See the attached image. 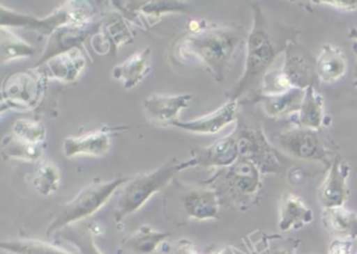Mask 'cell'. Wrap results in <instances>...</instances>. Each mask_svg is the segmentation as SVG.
Here are the masks:
<instances>
[{
    "label": "cell",
    "mask_w": 357,
    "mask_h": 254,
    "mask_svg": "<svg viewBox=\"0 0 357 254\" xmlns=\"http://www.w3.org/2000/svg\"><path fill=\"white\" fill-rule=\"evenodd\" d=\"M346 70V58L342 51L334 45H324L315 64L317 78L326 83L335 82L342 78Z\"/></svg>",
    "instance_id": "7402d4cb"
},
{
    "label": "cell",
    "mask_w": 357,
    "mask_h": 254,
    "mask_svg": "<svg viewBox=\"0 0 357 254\" xmlns=\"http://www.w3.org/2000/svg\"><path fill=\"white\" fill-rule=\"evenodd\" d=\"M252 8L254 24L246 40L245 68L239 82L227 93L229 101L238 102L245 95L256 99L265 78L287 45H281L271 36V26L260 6L254 3Z\"/></svg>",
    "instance_id": "7a4b0ae2"
},
{
    "label": "cell",
    "mask_w": 357,
    "mask_h": 254,
    "mask_svg": "<svg viewBox=\"0 0 357 254\" xmlns=\"http://www.w3.org/2000/svg\"><path fill=\"white\" fill-rule=\"evenodd\" d=\"M301 241L296 237H283L278 233L271 235V254H296Z\"/></svg>",
    "instance_id": "836d02e7"
},
{
    "label": "cell",
    "mask_w": 357,
    "mask_h": 254,
    "mask_svg": "<svg viewBox=\"0 0 357 254\" xmlns=\"http://www.w3.org/2000/svg\"><path fill=\"white\" fill-rule=\"evenodd\" d=\"M349 37L353 39L355 43H357V29H351L350 32H349Z\"/></svg>",
    "instance_id": "f35d334b"
},
{
    "label": "cell",
    "mask_w": 357,
    "mask_h": 254,
    "mask_svg": "<svg viewBox=\"0 0 357 254\" xmlns=\"http://www.w3.org/2000/svg\"><path fill=\"white\" fill-rule=\"evenodd\" d=\"M324 226L340 239L357 237V214L342 207L325 208L321 214Z\"/></svg>",
    "instance_id": "44dd1931"
},
{
    "label": "cell",
    "mask_w": 357,
    "mask_h": 254,
    "mask_svg": "<svg viewBox=\"0 0 357 254\" xmlns=\"http://www.w3.org/2000/svg\"><path fill=\"white\" fill-rule=\"evenodd\" d=\"M35 49L24 39L18 37L10 29L1 28L0 31V62L8 63L20 58L32 57Z\"/></svg>",
    "instance_id": "d4e9b609"
},
{
    "label": "cell",
    "mask_w": 357,
    "mask_h": 254,
    "mask_svg": "<svg viewBox=\"0 0 357 254\" xmlns=\"http://www.w3.org/2000/svg\"><path fill=\"white\" fill-rule=\"evenodd\" d=\"M112 137L109 131L97 130L77 137H68L63 143L66 157L79 155L102 156L109 151Z\"/></svg>",
    "instance_id": "ac0fdd59"
},
{
    "label": "cell",
    "mask_w": 357,
    "mask_h": 254,
    "mask_svg": "<svg viewBox=\"0 0 357 254\" xmlns=\"http://www.w3.org/2000/svg\"><path fill=\"white\" fill-rule=\"evenodd\" d=\"M45 79L33 72H16L6 79L3 84V104L16 109L34 107L43 95Z\"/></svg>",
    "instance_id": "30bf717a"
},
{
    "label": "cell",
    "mask_w": 357,
    "mask_h": 254,
    "mask_svg": "<svg viewBox=\"0 0 357 254\" xmlns=\"http://www.w3.org/2000/svg\"><path fill=\"white\" fill-rule=\"evenodd\" d=\"M216 191L220 204H227L240 212L256 205L262 189V173L252 162L239 159L204 181Z\"/></svg>",
    "instance_id": "3957f363"
},
{
    "label": "cell",
    "mask_w": 357,
    "mask_h": 254,
    "mask_svg": "<svg viewBox=\"0 0 357 254\" xmlns=\"http://www.w3.org/2000/svg\"><path fill=\"white\" fill-rule=\"evenodd\" d=\"M33 185L40 195H52L60 185V170L53 162L45 161L38 166L33 176Z\"/></svg>",
    "instance_id": "83f0119b"
},
{
    "label": "cell",
    "mask_w": 357,
    "mask_h": 254,
    "mask_svg": "<svg viewBox=\"0 0 357 254\" xmlns=\"http://www.w3.org/2000/svg\"><path fill=\"white\" fill-rule=\"evenodd\" d=\"M151 70V49L149 47L133 54L130 58L116 65L112 70V78L120 81L126 89L139 85Z\"/></svg>",
    "instance_id": "2e32d148"
},
{
    "label": "cell",
    "mask_w": 357,
    "mask_h": 254,
    "mask_svg": "<svg viewBox=\"0 0 357 254\" xmlns=\"http://www.w3.org/2000/svg\"><path fill=\"white\" fill-rule=\"evenodd\" d=\"M177 254H198L195 250L192 247L191 244L187 243V241H183V244H181L178 247V250H177Z\"/></svg>",
    "instance_id": "8d00e7d4"
},
{
    "label": "cell",
    "mask_w": 357,
    "mask_h": 254,
    "mask_svg": "<svg viewBox=\"0 0 357 254\" xmlns=\"http://www.w3.org/2000/svg\"><path fill=\"white\" fill-rule=\"evenodd\" d=\"M237 109V101H227V103L212 113L188 122L177 120L172 127L197 134H216L235 120Z\"/></svg>",
    "instance_id": "4fadbf2b"
},
{
    "label": "cell",
    "mask_w": 357,
    "mask_h": 254,
    "mask_svg": "<svg viewBox=\"0 0 357 254\" xmlns=\"http://www.w3.org/2000/svg\"><path fill=\"white\" fill-rule=\"evenodd\" d=\"M248 36L240 26L206 24L197 34L179 39L174 47V56L181 63L199 62L217 82H223Z\"/></svg>",
    "instance_id": "6da1fadb"
},
{
    "label": "cell",
    "mask_w": 357,
    "mask_h": 254,
    "mask_svg": "<svg viewBox=\"0 0 357 254\" xmlns=\"http://www.w3.org/2000/svg\"><path fill=\"white\" fill-rule=\"evenodd\" d=\"M271 235L264 232L261 229L252 231L244 237V245L248 254H271Z\"/></svg>",
    "instance_id": "d6a6232c"
},
{
    "label": "cell",
    "mask_w": 357,
    "mask_h": 254,
    "mask_svg": "<svg viewBox=\"0 0 357 254\" xmlns=\"http://www.w3.org/2000/svg\"><path fill=\"white\" fill-rule=\"evenodd\" d=\"M101 26V22L91 20L84 24H70L60 26L50 35L45 51L35 65V70L56 56L68 53L75 49H81V45L87 38L99 33Z\"/></svg>",
    "instance_id": "9c48e42d"
},
{
    "label": "cell",
    "mask_w": 357,
    "mask_h": 254,
    "mask_svg": "<svg viewBox=\"0 0 357 254\" xmlns=\"http://www.w3.org/2000/svg\"><path fill=\"white\" fill-rule=\"evenodd\" d=\"M47 65L51 78L70 83L76 81L82 74L86 66V58L82 49H75L52 58L47 62Z\"/></svg>",
    "instance_id": "ffe728a7"
},
{
    "label": "cell",
    "mask_w": 357,
    "mask_h": 254,
    "mask_svg": "<svg viewBox=\"0 0 357 254\" xmlns=\"http://www.w3.org/2000/svg\"><path fill=\"white\" fill-rule=\"evenodd\" d=\"M278 141L282 149L294 157L321 162L327 168L331 166L330 150L317 131L298 127L281 133Z\"/></svg>",
    "instance_id": "ba28073f"
},
{
    "label": "cell",
    "mask_w": 357,
    "mask_h": 254,
    "mask_svg": "<svg viewBox=\"0 0 357 254\" xmlns=\"http://www.w3.org/2000/svg\"><path fill=\"white\" fill-rule=\"evenodd\" d=\"M305 93L306 89L291 88L278 95H258L254 101L262 104L265 113L271 118H283L300 111Z\"/></svg>",
    "instance_id": "d6986e66"
},
{
    "label": "cell",
    "mask_w": 357,
    "mask_h": 254,
    "mask_svg": "<svg viewBox=\"0 0 357 254\" xmlns=\"http://www.w3.org/2000/svg\"><path fill=\"white\" fill-rule=\"evenodd\" d=\"M3 157L9 159L35 162L43 155V148L41 145L24 143L11 135L3 141Z\"/></svg>",
    "instance_id": "4316f807"
},
{
    "label": "cell",
    "mask_w": 357,
    "mask_h": 254,
    "mask_svg": "<svg viewBox=\"0 0 357 254\" xmlns=\"http://www.w3.org/2000/svg\"><path fill=\"white\" fill-rule=\"evenodd\" d=\"M321 3H327L330 7L338 9L357 10V1H321Z\"/></svg>",
    "instance_id": "d590c367"
},
{
    "label": "cell",
    "mask_w": 357,
    "mask_h": 254,
    "mask_svg": "<svg viewBox=\"0 0 357 254\" xmlns=\"http://www.w3.org/2000/svg\"><path fill=\"white\" fill-rule=\"evenodd\" d=\"M298 120V127L311 130H319L323 125L324 97L317 93L314 85L306 89Z\"/></svg>",
    "instance_id": "603a6c76"
},
{
    "label": "cell",
    "mask_w": 357,
    "mask_h": 254,
    "mask_svg": "<svg viewBox=\"0 0 357 254\" xmlns=\"http://www.w3.org/2000/svg\"><path fill=\"white\" fill-rule=\"evenodd\" d=\"M350 174L349 164L336 155L332 160L327 177L319 189V201L321 207H342L349 198L348 178Z\"/></svg>",
    "instance_id": "8fae6325"
},
{
    "label": "cell",
    "mask_w": 357,
    "mask_h": 254,
    "mask_svg": "<svg viewBox=\"0 0 357 254\" xmlns=\"http://www.w3.org/2000/svg\"><path fill=\"white\" fill-rule=\"evenodd\" d=\"M192 95H150L144 101L146 116L154 124L172 126L178 120L179 112L189 107Z\"/></svg>",
    "instance_id": "7c38bea8"
},
{
    "label": "cell",
    "mask_w": 357,
    "mask_h": 254,
    "mask_svg": "<svg viewBox=\"0 0 357 254\" xmlns=\"http://www.w3.org/2000/svg\"><path fill=\"white\" fill-rule=\"evenodd\" d=\"M197 166V159L190 158L181 161L177 158L168 160L166 164L149 173L137 175L125 183L116 203V222H121L129 214L137 212L154 193H158L167 186L177 173L187 168Z\"/></svg>",
    "instance_id": "277c9868"
},
{
    "label": "cell",
    "mask_w": 357,
    "mask_h": 254,
    "mask_svg": "<svg viewBox=\"0 0 357 254\" xmlns=\"http://www.w3.org/2000/svg\"><path fill=\"white\" fill-rule=\"evenodd\" d=\"M231 133L237 143L239 159L252 162L262 175L281 172L282 166L275 150L269 145L264 132L260 128L238 124Z\"/></svg>",
    "instance_id": "52a82bcc"
},
{
    "label": "cell",
    "mask_w": 357,
    "mask_h": 254,
    "mask_svg": "<svg viewBox=\"0 0 357 254\" xmlns=\"http://www.w3.org/2000/svg\"><path fill=\"white\" fill-rule=\"evenodd\" d=\"M315 64L317 62L294 39H289L279 70L273 68L267 74L259 95H278L291 88H308L314 85V79L317 78Z\"/></svg>",
    "instance_id": "5b68a950"
},
{
    "label": "cell",
    "mask_w": 357,
    "mask_h": 254,
    "mask_svg": "<svg viewBox=\"0 0 357 254\" xmlns=\"http://www.w3.org/2000/svg\"><path fill=\"white\" fill-rule=\"evenodd\" d=\"M63 237L72 243L80 254H103L96 246L93 233L89 229H72L66 232Z\"/></svg>",
    "instance_id": "1f68e13d"
},
{
    "label": "cell",
    "mask_w": 357,
    "mask_h": 254,
    "mask_svg": "<svg viewBox=\"0 0 357 254\" xmlns=\"http://www.w3.org/2000/svg\"><path fill=\"white\" fill-rule=\"evenodd\" d=\"M181 202L188 218L198 221L218 218L220 201L216 191L211 187L188 189Z\"/></svg>",
    "instance_id": "9a60e30c"
},
{
    "label": "cell",
    "mask_w": 357,
    "mask_h": 254,
    "mask_svg": "<svg viewBox=\"0 0 357 254\" xmlns=\"http://www.w3.org/2000/svg\"><path fill=\"white\" fill-rule=\"evenodd\" d=\"M13 135L16 138L31 143L41 145L47 137V128L43 122L32 120H18L14 122Z\"/></svg>",
    "instance_id": "f546056e"
},
{
    "label": "cell",
    "mask_w": 357,
    "mask_h": 254,
    "mask_svg": "<svg viewBox=\"0 0 357 254\" xmlns=\"http://www.w3.org/2000/svg\"><path fill=\"white\" fill-rule=\"evenodd\" d=\"M169 237L170 233L156 230L150 226H141L125 239L123 247L133 253H153L158 246Z\"/></svg>",
    "instance_id": "cb8c5ba5"
},
{
    "label": "cell",
    "mask_w": 357,
    "mask_h": 254,
    "mask_svg": "<svg viewBox=\"0 0 357 254\" xmlns=\"http://www.w3.org/2000/svg\"><path fill=\"white\" fill-rule=\"evenodd\" d=\"M128 180V178H116L110 181L96 180L86 185L70 201L59 208L47 228V235H53L93 216L107 203L116 189Z\"/></svg>",
    "instance_id": "8992f818"
},
{
    "label": "cell",
    "mask_w": 357,
    "mask_h": 254,
    "mask_svg": "<svg viewBox=\"0 0 357 254\" xmlns=\"http://www.w3.org/2000/svg\"><path fill=\"white\" fill-rule=\"evenodd\" d=\"M189 5L183 1H149L142 3L137 13L142 14L149 20H156L160 16L168 13H183L188 12Z\"/></svg>",
    "instance_id": "4dcf8cb0"
},
{
    "label": "cell",
    "mask_w": 357,
    "mask_h": 254,
    "mask_svg": "<svg viewBox=\"0 0 357 254\" xmlns=\"http://www.w3.org/2000/svg\"><path fill=\"white\" fill-rule=\"evenodd\" d=\"M193 157L197 159V166L202 168H223L235 164L239 160V152L233 133L208 147L194 150Z\"/></svg>",
    "instance_id": "5bb4252c"
},
{
    "label": "cell",
    "mask_w": 357,
    "mask_h": 254,
    "mask_svg": "<svg viewBox=\"0 0 357 254\" xmlns=\"http://www.w3.org/2000/svg\"><path fill=\"white\" fill-rule=\"evenodd\" d=\"M211 254H248L246 252L239 251L236 248L231 247V246H227V247L222 248V249L216 250L213 251Z\"/></svg>",
    "instance_id": "74e56055"
},
{
    "label": "cell",
    "mask_w": 357,
    "mask_h": 254,
    "mask_svg": "<svg viewBox=\"0 0 357 254\" xmlns=\"http://www.w3.org/2000/svg\"><path fill=\"white\" fill-rule=\"evenodd\" d=\"M106 38L114 47V54L118 51L119 47L124 45L132 42L135 40V35L129 28L124 18L120 15H114L104 24Z\"/></svg>",
    "instance_id": "f1b7e54d"
},
{
    "label": "cell",
    "mask_w": 357,
    "mask_h": 254,
    "mask_svg": "<svg viewBox=\"0 0 357 254\" xmlns=\"http://www.w3.org/2000/svg\"><path fill=\"white\" fill-rule=\"evenodd\" d=\"M313 221L312 210L294 193L284 191L280 205L279 228L281 231L298 230Z\"/></svg>",
    "instance_id": "e0dca14e"
},
{
    "label": "cell",
    "mask_w": 357,
    "mask_h": 254,
    "mask_svg": "<svg viewBox=\"0 0 357 254\" xmlns=\"http://www.w3.org/2000/svg\"><path fill=\"white\" fill-rule=\"evenodd\" d=\"M0 248L11 254H73L63 248L38 239H7L1 241Z\"/></svg>",
    "instance_id": "484cf974"
},
{
    "label": "cell",
    "mask_w": 357,
    "mask_h": 254,
    "mask_svg": "<svg viewBox=\"0 0 357 254\" xmlns=\"http://www.w3.org/2000/svg\"><path fill=\"white\" fill-rule=\"evenodd\" d=\"M353 51H354L355 56L357 57V43H354V45H353Z\"/></svg>",
    "instance_id": "ab89813d"
},
{
    "label": "cell",
    "mask_w": 357,
    "mask_h": 254,
    "mask_svg": "<svg viewBox=\"0 0 357 254\" xmlns=\"http://www.w3.org/2000/svg\"><path fill=\"white\" fill-rule=\"evenodd\" d=\"M352 246L353 244L351 239L335 237L330 243L327 254H351Z\"/></svg>",
    "instance_id": "e575fe53"
}]
</instances>
